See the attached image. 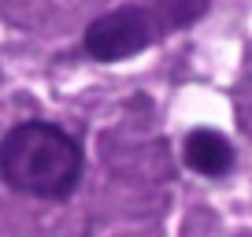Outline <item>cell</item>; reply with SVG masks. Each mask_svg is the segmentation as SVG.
Segmentation results:
<instances>
[{"label":"cell","instance_id":"obj_1","mask_svg":"<svg viewBox=\"0 0 252 237\" xmlns=\"http://www.w3.org/2000/svg\"><path fill=\"white\" fill-rule=\"evenodd\" d=\"M0 178L26 197L63 200L82 178V148L52 122H19L0 141Z\"/></svg>","mask_w":252,"mask_h":237},{"label":"cell","instance_id":"obj_4","mask_svg":"<svg viewBox=\"0 0 252 237\" xmlns=\"http://www.w3.org/2000/svg\"><path fill=\"white\" fill-rule=\"evenodd\" d=\"M208 8H212V0H156V15L152 19H156L159 30H186Z\"/></svg>","mask_w":252,"mask_h":237},{"label":"cell","instance_id":"obj_3","mask_svg":"<svg viewBox=\"0 0 252 237\" xmlns=\"http://www.w3.org/2000/svg\"><path fill=\"white\" fill-rule=\"evenodd\" d=\"M186 167L204 174V178H219L234 167V145L212 126H200L186 137Z\"/></svg>","mask_w":252,"mask_h":237},{"label":"cell","instance_id":"obj_2","mask_svg":"<svg viewBox=\"0 0 252 237\" xmlns=\"http://www.w3.org/2000/svg\"><path fill=\"white\" fill-rule=\"evenodd\" d=\"M159 26L152 19L149 8H137V4H123V8L108 11V15L93 19L86 30V52L100 63H119V59H130V56L145 52V48L156 41Z\"/></svg>","mask_w":252,"mask_h":237}]
</instances>
